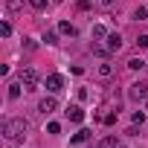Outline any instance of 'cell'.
<instances>
[{
  "instance_id": "6da1fadb",
  "label": "cell",
  "mask_w": 148,
  "mask_h": 148,
  "mask_svg": "<svg viewBox=\"0 0 148 148\" xmlns=\"http://www.w3.org/2000/svg\"><path fill=\"white\" fill-rule=\"evenodd\" d=\"M26 128H29V122H26L23 116H15V119H6V122H3V136H6L9 142H15V139L26 136Z\"/></svg>"
},
{
  "instance_id": "7a4b0ae2",
  "label": "cell",
  "mask_w": 148,
  "mask_h": 148,
  "mask_svg": "<svg viewBox=\"0 0 148 148\" xmlns=\"http://www.w3.org/2000/svg\"><path fill=\"white\" fill-rule=\"evenodd\" d=\"M21 84H23L26 90H35V87H38V70H35V67H23V70H21Z\"/></svg>"
},
{
  "instance_id": "3957f363",
  "label": "cell",
  "mask_w": 148,
  "mask_h": 148,
  "mask_svg": "<svg viewBox=\"0 0 148 148\" xmlns=\"http://www.w3.org/2000/svg\"><path fill=\"white\" fill-rule=\"evenodd\" d=\"M128 96H131L134 102H145V99H148V82H134V84L128 87Z\"/></svg>"
},
{
  "instance_id": "277c9868",
  "label": "cell",
  "mask_w": 148,
  "mask_h": 148,
  "mask_svg": "<svg viewBox=\"0 0 148 148\" xmlns=\"http://www.w3.org/2000/svg\"><path fill=\"white\" fill-rule=\"evenodd\" d=\"M61 87H64V79L58 76V73H52V76H47V90H49V93H58Z\"/></svg>"
},
{
  "instance_id": "5b68a950",
  "label": "cell",
  "mask_w": 148,
  "mask_h": 148,
  "mask_svg": "<svg viewBox=\"0 0 148 148\" xmlns=\"http://www.w3.org/2000/svg\"><path fill=\"white\" fill-rule=\"evenodd\" d=\"M55 108H58V102H55L52 96H47V99H41V102H38V110H41L44 116H47V113H52Z\"/></svg>"
},
{
  "instance_id": "8992f818",
  "label": "cell",
  "mask_w": 148,
  "mask_h": 148,
  "mask_svg": "<svg viewBox=\"0 0 148 148\" xmlns=\"http://www.w3.org/2000/svg\"><path fill=\"white\" fill-rule=\"evenodd\" d=\"M108 49H110V52H119V49H122V35H119V32H110V35H108Z\"/></svg>"
},
{
  "instance_id": "52a82bcc",
  "label": "cell",
  "mask_w": 148,
  "mask_h": 148,
  "mask_svg": "<svg viewBox=\"0 0 148 148\" xmlns=\"http://www.w3.org/2000/svg\"><path fill=\"white\" fill-rule=\"evenodd\" d=\"M67 119H70V122H82V119H84V110H82L79 105H70V108H67Z\"/></svg>"
},
{
  "instance_id": "ba28073f",
  "label": "cell",
  "mask_w": 148,
  "mask_h": 148,
  "mask_svg": "<svg viewBox=\"0 0 148 148\" xmlns=\"http://www.w3.org/2000/svg\"><path fill=\"white\" fill-rule=\"evenodd\" d=\"M96 76H99V79H110V76H113V64L102 61V64L96 67Z\"/></svg>"
},
{
  "instance_id": "9c48e42d",
  "label": "cell",
  "mask_w": 148,
  "mask_h": 148,
  "mask_svg": "<svg viewBox=\"0 0 148 148\" xmlns=\"http://www.w3.org/2000/svg\"><path fill=\"white\" fill-rule=\"evenodd\" d=\"M58 32H61V35H70V38H73V35H76V26H73L70 21H61V23H58Z\"/></svg>"
},
{
  "instance_id": "30bf717a",
  "label": "cell",
  "mask_w": 148,
  "mask_h": 148,
  "mask_svg": "<svg viewBox=\"0 0 148 148\" xmlns=\"http://www.w3.org/2000/svg\"><path fill=\"white\" fill-rule=\"evenodd\" d=\"M96 148H119V145H116V136H105Z\"/></svg>"
},
{
  "instance_id": "8fae6325",
  "label": "cell",
  "mask_w": 148,
  "mask_h": 148,
  "mask_svg": "<svg viewBox=\"0 0 148 148\" xmlns=\"http://www.w3.org/2000/svg\"><path fill=\"white\" fill-rule=\"evenodd\" d=\"M21 87H23L21 82H15V84H9V99H18V96H21Z\"/></svg>"
},
{
  "instance_id": "7c38bea8",
  "label": "cell",
  "mask_w": 148,
  "mask_h": 148,
  "mask_svg": "<svg viewBox=\"0 0 148 148\" xmlns=\"http://www.w3.org/2000/svg\"><path fill=\"white\" fill-rule=\"evenodd\" d=\"M6 9H9V12H21V9H23V0H9Z\"/></svg>"
},
{
  "instance_id": "4fadbf2b",
  "label": "cell",
  "mask_w": 148,
  "mask_h": 148,
  "mask_svg": "<svg viewBox=\"0 0 148 148\" xmlns=\"http://www.w3.org/2000/svg\"><path fill=\"white\" fill-rule=\"evenodd\" d=\"M87 139H90V131H79L76 136H73V142H76V145H79V142H87Z\"/></svg>"
},
{
  "instance_id": "5bb4252c",
  "label": "cell",
  "mask_w": 148,
  "mask_h": 148,
  "mask_svg": "<svg viewBox=\"0 0 148 148\" xmlns=\"http://www.w3.org/2000/svg\"><path fill=\"white\" fill-rule=\"evenodd\" d=\"M108 35H110V32H108L102 23H99V26H93V38H108Z\"/></svg>"
},
{
  "instance_id": "9a60e30c",
  "label": "cell",
  "mask_w": 148,
  "mask_h": 148,
  "mask_svg": "<svg viewBox=\"0 0 148 148\" xmlns=\"http://www.w3.org/2000/svg\"><path fill=\"white\" fill-rule=\"evenodd\" d=\"M44 41H47V44H58V32H52V29L44 32Z\"/></svg>"
},
{
  "instance_id": "2e32d148",
  "label": "cell",
  "mask_w": 148,
  "mask_h": 148,
  "mask_svg": "<svg viewBox=\"0 0 148 148\" xmlns=\"http://www.w3.org/2000/svg\"><path fill=\"white\" fill-rule=\"evenodd\" d=\"M128 67H131V70H142V67H145V61H142V58H131V61H128Z\"/></svg>"
},
{
  "instance_id": "e0dca14e",
  "label": "cell",
  "mask_w": 148,
  "mask_h": 148,
  "mask_svg": "<svg viewBox=\"0 0 148 148\" xmlns=\"http://www.w3.org/2000/svg\"><path fill=\"white\" fill-rule=\"evenodd\" d=\"M0 35H3V38H9V35H12V26H9L6 21H3V23H0Z\"/></svg>"
},
{
  "instance_id": "ac0fdd59",
  "label": "cell",
  "mask_w": 148,
  "mask_h": 148,
  "mask_svg": "<svg viewBox=\"0 0 148 148\" xmlns=\"http://www.w3.org/2000/svg\"><path fill=\"white\" fill-rule=\"evenodd\" d=\"M47 134H61V125H58V122H49V125H47Z\"/></svg>"
},
{
  "instance_id": "d6986e66",
  "label": "cell",
  "mask_w": 148,
  "mask_h": 148,
  "mask_svg": "<svg viewBox=\"0 0 148 148\" xmlns=\"http://www.w3.org/2000/svg\"><path fill=\"white\" fill-rule=\"evenodd\" d=\"M134 18H136V21H145V18H148V12H145V9H142V6H139V9H136V12H134Z\"/></svg>"
},
{
  "instance_id": "ffe728a7",
  "label": "cell",
  "mask_w": 148,
  "mask_h": 148,
  "mask_svg": "<svg viewBox=\"0 0 148 148\" xmlns=\"http://www.w3.org/2000/svg\"><path fill=\"white\" fill-rule=\"evenodd\" d=\"M142 122H145V113L136 110V113H134V125H142Z\"/></svg>"
},
{
  "instance_id": "44dd1931",
  "label": "cell",
  "mask_w": 148,
  "mask_h": 148,
  "mask_svg": "<svg viewBox=\"0 0 148 148\" xmlns=\"http://www.w3.org/2000/svg\"><path fill=\"white\" fill-rule=\"evenodd\" d=\"M32 9H47V0H29Z\"/></svg>"
},
{
  "instance_id": "7402d4cb",
  "label": "cell",
  "mask_w": 148,
  "mask_h": 148,
  "mask_svg": "<svg viewBox=\"0 0 148 148\" xmlns=\"http://www.w3.org/2000/svg\"><path fill=\"white\" fill-rule=\"evenodd\" d=\"M136 47H148V35H139L136 38Z\"/></svg>"
},
{
  "instance_id": "603a6c76",
  "label": "cell",
  "mask_w": 148,
  "mask_h": 148,
  "mask_svg": "<svg viewBox=\"0 0 148 148\" xmlns=\"http://www.w3.org/2000/svg\"><path fill=\"white\" fill-rule=\"evenodd\" d=\"M79 6L82 9H90V0H79Z\"/></svg>"
},
{
  "instance_id": "cb8c5ba5",
  "label": "cell",
  "mask_w": 148,
  "mask_h": 148,
  "mask_svg": "<svg viewBox=\"0 0 148 148\" xmlns=\"http://www.w3.org/2000/svg\"><path fill=\"white\" fill-rule=\"evenodd\" d=\"M99 3H102V6H113V3H116V0H99Z\"/></svg>"
},
{
  "instance_id": "d4e9b609",
  "label": "cell",
  "mask_w": 148,
  "mask_h": 148,
  "mask_svg": "<svg viewBox=\"0 0 148 148\" xmlns=\"http://www.w3.org/2000/svg\"><path fill=\"white\" fill-rule=\"evenodd\" d=\"M52 3H64V0H52Z\"/></svg>"
},
{
  "instance_id": "484cf974",
  "label": "cell",
  "mask_w": 148,
  "mask_h": 148,
  "mask_svg": "<svg viewBox=\"0 0 148 148\" xmlns=\"http://www.w3.org/2000/svg\"><path fill=\"white\" fill-rule=\"evenodd\" d=\"M119 148H125V145H119Z\"/></svg>"
}]
</instances>
